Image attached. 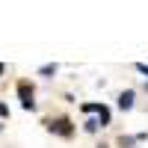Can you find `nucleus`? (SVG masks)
Returning a JSON list of instances; mask_svg holds the SVG:
<instances>
[{
	"label": "nucleus",
	"instance_id": "nucleus-1",
	"mask_svg": "<svg viewBox=\"0 0 148 148\" xmlns=\"http://www.w3.org/2000/svg\"><path fill=\"white\" fill-rule=\"evenodd\" d=\"M45 125H47V130H53V133H59V136H71V133H74V127H71V121H68L65 116H59V119H47Z\"/></svg>",
	"mask_w": 148,
	"mask_h": 148
},
{
	"label": "nucleus",
	"instance_id": "nucleus-2",
	"mask_svg": "<svg viewBox=\"0 0 148 148\" xmlns=\"http://www.w3.org/2000/svg\"><path fill=\"white\" fill-rule=\"evenodd\" d=\"M18 95H21V107H24V110H36L33 89H30V83H27V80H24V83H18Z\"/></svg>",
	"mask_w": 148,
	"mask_h": 148
},
{
	"label": "nucleus",
	"instance_id": "nucleus-3",
	"mask_svg": "<svg viewBox=\"0 0 148 148\" xmlns=\"http://www.w3.org/2000/svg\"><path fill=\"white\" fill-rule=\"evenodd\" d=\"M133 107V89H125L119 95V110H130Z\"/></svg>",
	"mask_w": 148,
	"mask_h": 148
},
{
	"label": "nucleus",
	"instance_id": "nucleus-4",
	"mask_svg": "<svg viewBox=\"0 0 148 148\" xmlns=\"http://www.w3.org/2000/svg\"><path fill=\"white\" fill-rule=\"evenodd\" d=\"M98 116H101V125H107V121H110V110L101 104V107H98Z\"/></svg>",
	"mask_w": 148,
	"mask_h": 148
},
{
	"label": "nucleus",
	"instance_id": "nucleus-5",
	"mask_svg": "<svg viewBox=\"0 0 148 148\" xmlns=\"http://www.w3.org/2000/svg\"><path fill=\"white\" fill-rule=\"evenodd\" d=\"M119 145H121V148H130V145H133V136H119Z\"/></svg>",
	"mask_w": 148,
	"mask_h": 148
},
{
	"label": "nucleus",
	"instance_id": "nucleus-6",
	"mask_svg": "<svg viewBox=\"0 0 148 148\" xmlns=\"http://www.w3.org/2000/svg\"><path fill=\"white\" fill-rule=\"evenodd\" d=\"M53 71H56V65H42L39 68V74H53Z\"/></svg>",
	"mask_w": 148,
	"mask_h": 148
},
{
	"label": "nucleus",
	"instance_id": "nucleus-7",
	"mask_svg": "<svg viewBox=\"0 0 148 148\" xmlns=\"http://www.w3.org/2000/svg\"><path fill=\"white\" fill-rule=\"evenodd\" d=\"M136 68H139V71H142V74H148V65H145V62H139V65H136Z\"/></svg>",
	"mask_w": 148,
	"mask_h": 148
},
{
	"label": "nucleus",
	"instance_id": "nucleus-8",
	"mask_svg": "<svg viewBox=\"0 0 148 148\" xmlns=\"http://www.w3.org/2000/svg\"><path fill=\"white\" fill-rule=\"evenodd\" d=\"M0 116H9V110H6V104H0Z\"/></svg>",
	"mask_w": 148,
	"mask_h": 148
},
{
	"label": "nucleus",
	"instance_id": "nucleus-9",
	"mask_svg": "<svg viewBox=\"0 0 148 148\" xmlns=\"http://www.w3.org/2000/svg\"><path fill=\"white\" fill-rule=\"evenodd\" d=\"M3 71H6V65H3V62H0V74H3Z\"/></svg>",
	"mask_w": 148,
	"mask_h": 148
}]
</instances>
